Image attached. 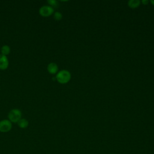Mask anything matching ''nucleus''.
<instances>
[{"instance_id": "f257e3e1", "label": "nucleus", "mask_w": 154, "mask_h": 154, "mask_svg": "<svg viewBox=\"0 0 154 154\" xmlns=\"http://www.w3.org/2000/svg\"><path fill=\"white\" fill-rule=\"evenodd\" d=\"M55 78L59 83L66 84L70 80L71 74L67 70H61L57 73Z\"/></svg>"}, {"instance_id": "f03ea898", "label": "nucleus", "mask_w": 154, "mask_h": 154, "mask_svg": "<svg viewBox=\"0 0 154 154\" xmlns=\"http://www.w3.org/2000/svg\"><path fill=\"white\" fill-rule=\"evenodd\" d=\"M8 118L11 123H17L22 119V112L19 109H12L8 112Z\"/></svg>"}, {"instance_id": "7ed1b4c3", "label": "nucleus", "mask_w": 154, "mask_h": 154, "mask_svg": "<svg viewBox=\"0 0 154 154\" xmlns=\"http://www.w3.org/2000/svg\"><path fill=\"white\" fill-rule=\"evenodd\" d=\"M54 8L49 5H43L39 9V14L43 17H48L54 13Z\"/></svg>"}, {"instance_id": "20e7f679", "label": "nucleus", "mask_w": 154, "mask_h": 154, "mask_svg": "<svg viewBox=\"0 0 154 154\" xmlns=\"http://www.w3.org/2000/svg\"><path fill=\"white\" fill-rule=\"evenodd\" d=\"M12 128L11 122L7 119H4L0 121V132H8Z\"/></svg>"}, {"instance_id": "39448f33", "label": "nucleus", "mask_w": 154, "mask_h": 154, "mask_svg": "<svg viewBox=\"0 0 154 154\" xmlns=\"http://www.w3.org/2000/svg\"><path fill=\"white\" fill-rule=\"evenodd\" d=\"M9 61L7 56L0 54V69L5 70L8 68Z\"/></svg>"}, {"instance_id": "423d86ee", "label": "nucleus", "mask_w": 154, "mask_h": 154, "mask_svg": "<svg viewBox=\"0 0 154 154\" xmlns=\"http://www.w3.org/2000/svg\"><path fill=\"white\" fill-rule=\"evenodd\" d=\"M47 70L48 72L51 74H55L58 70V65L55 63H50L47 67Z\"/></svg>"}, {"instance_id": "0eeeda50", "label": "nucleus", "mask_w": 154, "mask_h": 154, "mask_svg": "<svg viewBox=\"0 0 154 154\" xmlns=\"http://www.w3.org/2000/svg\"><path fill=\"white\" fill-rule=\"evenodd\" d=\"M18 126L21 129H25L28 126L29 122L26 119H21L17 123Z\"/></svg>"}, {"instance_id": "6e6552de", "label": "nucleus", "mask_w": 154, "mask_h": 154, "mask_svg": "<svg viewBox=\"0 0 154 154\" xmlns=\"http://www.w3.org/2000/svg\"><path fill=\"white\" fill-rule=\"evenodd\" d=\"M140 2H141L139 0H130L128 2V5L130 8H135L140 5Z\"/></svg>"}, {"instance_id": "1a4fd4ad", "label": "nucleus", "mask_w": 154, "mask_h": 154, "mask_svg": "<svg viewBox=\"0 0 154 154\" xmlns=\"http://www.w3.org/2000/svg\"><path fill=\"white\" fill-rule=\"evenodd\" d=\"M1 54L5 56L8 55L10 52V48L8 45H4L1 48Z\"/></svg>"}, {"instance_id": "9d476101", "label": "nucleus", "mask_w": 154, "mask_h": 154, "mask_svg": "<svg viewBox=\"0 0 154 154\" xmlns=\"http://www.w3.org/2000/svg\"><path fill=\"white\" fill-rule=\"evenodd\" d=\"M54 18L55 20L57 21H58V20H60L62 19L63 18V15L62 14L59 12V11H56L54 13Z\"/></svg>"}, {"instance_id": "9b49d317", "label": "nucleus", "mask_w": 154, "mask_h": 154, "mask_svg": "<svg viewBox=\"0 0 154 154\" xmlns=\"http://www.w3.org/2000/svg\"><path fill=\"white\" fill-rule=\"evenodd\" d=\"M47 2L49 4V6L52 7V8L57 7L58 5V1H56V0H48Z\"/></svg>"}, {"instance_id": "f8f14e48", "label": "nucleus", "mask_w": 154, "mask_h": 154, "mask_svg": "<svg viewBox=\"0 0 154 154\" xmlns=\"http://www.w3.org/2000/svg\"><path fill=\"white\" fill-rule=\"evenodd\" d=\"M141 2L144 4V5H147L149 3V1L148 0H143L141 1Z\"/></svg>"}, {"instance_id": "ddd939ff", "label": "nucleus", "mask_w": 154, "mask_h": 154, "mask_svg": "<svg viewBox=\"0 0 154 154\" xmlns=\"http://www.w3.org/2000/svg\"><path fill=\"white\" fill-rule=\"evenodd\" d=\"M150 2L154 5V0H151Z\"/></svg>"}, {"instance_id": "4468645a", "label": "nucleus", "mask_w": 154, "mask_h": 154, "mask_svg": "<svg viewBox=\"0 0 154 154\" xmlns=\"http://www.w3.org/2000/svg\"><path fill=\"white\" fill-rule=\"evenodd\" d=\"M112 154H114V153H112Z\"/></svg>"}]
</instances>
